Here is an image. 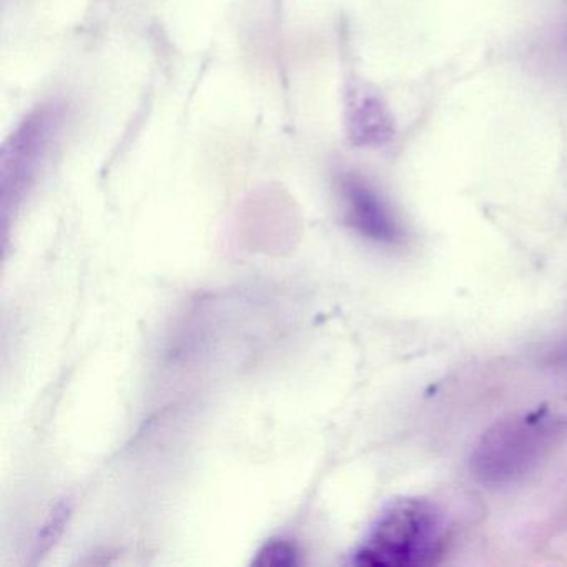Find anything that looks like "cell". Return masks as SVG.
Instances as JSON below:
<instances>
[{
  "mask_svg": "<svg viewBox=\"0 0 567 567\" xmlns=\"http://www.w3.org/2000/svg\"><path fill=\"white\" fill-rule=\"evenodd\" d=\"M560 45H563L564 51H566L567 54V25L563 29V32H560Z\"/></svg>",
  "mask_w": 567,
  "mask_h": 567,
  "instance_id": "7",
  "label": "cell"
},
{
  "mask_svg": "<svg viewBox=\"0 0 567 567\" xmlns=\"http://www.w3.org/2000/svg\"><path fill=\"white\" fill-rule=\"evenodd\" d=\"M350 134L358 144H373L388 135L383 111L368 94H358L350 102Z\"/></svg>",
  "mask_w": 567,
  "mask_h": 567,
  "instance_id": "5",
  "label": "cell"
},
{
  "mask_svg": "<svg viewBox=\"0 0 567 567\" xmlns=\"http://www.w3.org/2000/svg\"><path fill=\"white\" fill-rule=\"evenodd\" d=\"M447 540L443 511L424 497H401L384 507L354 553L367 567H420L437 563Z\"/></svg>",
  "mask_w": 567,
  "mask_h": 567,
  "instance_id": "1",
  "label": "cell"
},
{
  "mask_svg": "<svg viewBox=\"0 0 567 567\" xmlns=\"http://www.w3.org/2000/svg\"><path fill=\"white\" fill-rule=\"evenodd\" d=\"M347 221L354 231L380 245H400L404 240L403 225L377 190L363 178L347 175L341 181Z\"/></svg>",
  "mask_w": 567,
  "mask_h": 567,
  "instance_id": "4",
  "label": "cell"
},
{
  "mask_svg": "<svg viewBox=\"0 0 567 567\" xmlns=\"http://www.w3.org/2000/svg\"><path fill=\"white\" fill-rule=\"evenodd\" d=\"M566 437L567 417L549 411L517 414L481 436L471 467L487 486H506L536 470Z\"/></svg>",
  "mask_w": 567,
  "mask_h": 567,
  "instance_id": "2",
  "label": "cell"
},
{
  "mask_svg": "<svg viewBox=\"0 0 567 567\" xmlns=\"http://www.w3.org/2000/svg\"><path fill=\"white\" fill-rule=\"evenodd\" d=\"M255 566L290 567L298 564V550L288 540H270L265 544L264 549L258 553Z\"/></svg>",
  "mask_w": 567,
  "mask_h": 567,
  "instance_id": "6",
  "label": "cell"
},
{
  "mask_svg": "<svg viewBox=\"0 0 567 567\" xmlns=\"http://www.w3.org/2000/svg\"><path fill=\"white\" fill-rule=\"evenodd\" d=\"M59 131V112L42 109L34 112L2 151V182L6 190L31 181L51 152L52 142Z\"/></svg>",
  "mask_w": 567,
  "mask_h": 567,
  "instance_id": "3",
  "label": "cell"
}]
</instances>
